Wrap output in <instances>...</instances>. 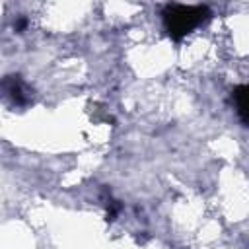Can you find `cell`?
Masks as SVG:
<instances>
[{
  "mask_svg": "<svg viewBox=\"0 0 249 249\" xmlns=\"http://www.w3.org/2000/svg\"><path fill=\"white\" fill-rule=\"evenodd\" d=\"M235 105L239 115L249 123V86H243L235 95Z\"/></svg>",
  "mask_w": 249,
  "mask_h": 249,
  "instance_id": "cell-2",
  "label": "cell"
},
{
  "mask_svg": "<svg viewBox=\"0 0 249 249\" xmlns=\"http://www.w3.org/2000/svg\"><path fill=\"white\" fill-rule=\"evenodd\" d=\"M202 14L204 8L200 6H171L165 16L167 29L173 35H185L202 21Z\"/></svg>",
  "mask_w": 249,
  "mask_h": 249,
  "instance_id": "cell-1",
  "label": "cell"
}]
</instances>
